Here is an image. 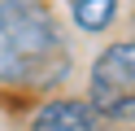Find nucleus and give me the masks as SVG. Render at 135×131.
Returning a JSON list of instances; mask_svg holds the SVG:
<instances>
[{"label": "nucleus", "mask_w": 135, "mask_h": 131, "mask_svg": "<svg viewBox=\"0 0 135 131\" xmlns=\"http://www.w3.org/2000/svg\"><path fill=\"white\" fill-rule=\"evenodd\" d=\"M70 48L44 0H0V87L39 92L65 79Z\"/></svg>", "instance_id": "1"}, {"label": "nucleus", "mask_w": 135, "mask_h": 131, "mask_svg": "<svg viewBox=\"0 0 135 131\" xmlns=\"http://www.w3.org/2000/svg\"><path fill=\"white\" fill-rule=\"evenodd\" d=\"M109 122L79 96H52L31 114L26 131H105Z\"/></svg>", "instance_id": "3"}, {"label": "nucleus", "mask_w": 135, "mask_h": 131, "mask_svg": "<svg viewBox=\"0 0 135 131\" xmlns=\"http://www.w3.org/2000/svg\"><path fill=\"white\" fill-rule=\"evenodd\" d=\"M83 101L105 122H135V35L105 44L91 57Z\"/></svg>", "instance_id": "2"}, {"label": "nucleus", "mask_w": 135, "mask_h": 131, "mask_svg": "<svg viewBox=\"0 0 135 131\" xmlns=\"http://www.w3.org/2000/svg\"><path fill=\"white\" fill-rule=\"evenodd\" d=\"M65 9L79 35H109L122 13V0H65Z\"/></svg>", "instance_id": "4"}]
</instances>
